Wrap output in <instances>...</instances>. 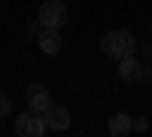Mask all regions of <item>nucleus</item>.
<instances>
[{
	"instance_id": "obj_1",
	"label": "nucleus",
	"mask_w": 152,
	"mask_h": 137,
	"mask_svg": "<svg viewBox=\"0 0 152 137\" xmlns=\"http://www.w3.org/2000/svg\"><path fill=\"white\" fill-rule=\"evenodd\" d=\"M100 52H104L107 58H128V55H134L137 52V40L131 37V31H110L104 40H100Z\"/></svg>"
},
{
	"instance_id": "obj_2",
	"label": "nucleus",
	"mask_w": 152,
	"mask_h": 137,
	"mask_svg": "<svg viewBox=\"0 0 152 137\" xmlns=\"http://www.w3.org/2000/svg\"><path fill=\"white\" fill-rule=\"evenodd\" d=\"M40 24L43 28H55V31H61L67 24V6L61 3V0H46V3L40 6Z\"/></svg>"
},
{
	"instance_id": "obj_3",
	"label": "nucleus",
	"mask_w": 152,
	"mask_h": 137,
	"mask_svg": "<svg viewBox=\"0 0 152 137\" xmlns=\"http://www.w3.org/2000/svg\"><path fill=\"white\" fill-rule=\"evenodd\" d=\"M15 134H21V137H43L46 134V116L37 113V110L21 113L18 122H15Z\"/></svg>"
},
{
	"instance_id": "obj_4",
	"label": "nucleus",
	"mask_w": 152,
	"mask_h": 137,
	"mask_svg": "<svg viewBox=\"0 0 152 137\" xmlns=\"http://www.w3.org/2000/svg\"><path fill=\"white\" fill-rule=\"evenodd\" d=\"M43 116H46V131H67L70 128V110L61 104H49V110Z\"/></svg>"
},
{
	"instance_id": "obj_5",
	"label": "nucleus",
	"mask_w": 152,
	"mask_h": 137,
	"mask_svg": "<svg viewBox=\"0 0 152 137\" xmlns=\"http://www.w3.org/2000/svg\"><path fill=\"white\" fill-rule=\"evenodd\" d=\"M37 43H40V52H43V55H58L61 49H64L61 31H55V28H43L40 37H37Z\"/></svg>"
},
{
	"instance_id": "obj_6",
	"label": "nucleus",
	"mask_w": 152,
	"mask_h": 137,
	"mask_svg": "<svg viewBox=\"0 0 152 137\" xmlns=\"http://www.w3.org/2000/svg\"><path fill=\"white\" fill-rule=\"evenodd\" d=\"M28 104H31V110H37V113H46L49 110V89L43 82H31L28 85Z\"/></svg>"
},
{
	"instance_id": "obj_7",
	"label": "nucleus",
	"mask_w": 152,
	"mask_h": 137,
	"mask_svg": "<svg viewBox=\"0 0 152 137\" xmlns=\"http://www.w3.org/2000/svg\"><path fill=\"white\" fill-rule=\"evenodd\" d=\"M140 73H143V64L134 61V55L119 58V76H122V82H140Z\"/></svg>"
},
{
	"instance_id": "obj_8",
	"label": "nucleus",
	"mask_w": 152,
	"mask_h": 137,
	"mask_svg": "<svg viewBox=\"0 0 152 137\" xmlns=\"http://www.w3.org/2000/svg\"><path fill=\"white\" fill-rule=\"evenodd\" d=\"M128 131H131V116L128 113H116L110 119V134L113 137H125Z\"/></svg>"
},
{
	"instance_id": "obj_9",
	"label": "nucleus",
	"mask_w": 152,
	"mask_h": 137,
	"mask_svg": "<svg viewBox=\"0 0 152 137\" xmlns=\"http://www.w3.org/2000/svg\"><path fill=\"white\" fill-rule=\"evenodd\" d=\"M9 113H12V101H9V95H6V92H0V119L9 116Z\"/></svg>"
},
{
	"instance_id": "obj_10",
	"label": "nucleus",
	"mask_w": 152,
	"mask_h": 137,
	"mask_svg": "<svg viewBox=\"0 0 152 137\" xmlns=\"http://www.w3.org/2000/svg\"><path fill=\"white\" fill-rule=\"evenodd\" d=\"M149 128V119L146 116H134L131 119V131H146Z\"/></svg>"
},
{
	"instance_id": "obj_11",
	"label": "nucleus",
	"mask_w": 152,
	"mask_h": 137,
	"mask_svg": "<svg viewBox=\"0 0 152 137\" xmlns=\"http://www.w3.org/2000/svg\"><path fill=\"white\" fill-rule=\"evenodd\" d=\"M40 31H43V24H40V18H37L34 24H28V37H34V40H37V37H40Z\"/></svg>"
},
{
	"instance_id": "obj_12",
	"label": "nucleus",
	"mask_w": 152,
	"mask_h": 137,
	"mask_svg": "<svg viewBox=\"0 0 152 137\" xmlns=\"http://www.w3.org/2000/svg\"><path fill=\"white\" fill-rule=\"evenodd\" d=\"M140 79H146V82H152V67H143V73H140Z\"/></svg>"
},
{
	"instance_id": "obj_13",
	"label": "nucleus",
	"mask_w": 152,
	"mask_h": 137,
	"mask_svg": "<svg viewBox=\"0 0 152 137\" xmlns=\"http://www.w3.org/2000/svg\"><path fill=\"white\" fill-rule=\"evenodd\" d=\"M146 52H149V61H152V46H146Z\"/></svg>"
}]
</instances>
